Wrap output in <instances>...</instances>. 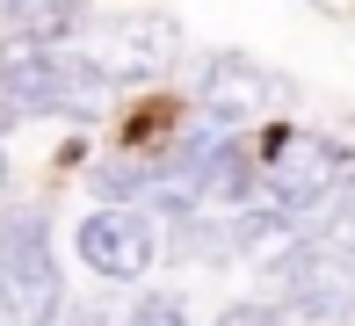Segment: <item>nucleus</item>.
<instances>
[{"label":"nucleus","instance_id":"7ed1b4c3","mask_svg":"<svg viewBox=\"0 0 355 326\" xmlns=\"http://www.w3.org/2000/svg\"><path fill=\"white\" fill-rule=\"evenodd\" d=\"M0 283H8L15 312L29 326H51L66 312V283H58V254H51V218L44 203H15L0 218Z\"/></svg>","mask_w":355,"mask_h":326},{"label":"nucleus","instance_id":"6e6552de","mask_svg":"<svg viewBox=\"0 0 355 326\" xmlns=\"http://www.w3.org/2000/svg\"><path fill=\"white\" fill-rule=\"evenodd\" d=\"M131 326H189V304L167 298V290H153V298L131 304Z\"/></svg>","mask_w":355,"mask_h":326},{"label":"nucleus","instance_id":"9b49d317","mask_svg":"<svg viewBox=\"0 0 355 326\" xmlns=\"http://www.w3.org/2000/svg\"><path fill=\"white\" fill-rule=\"evenodd\" d=\"M0 189H8V153H0Z\"/></svg>","mask_w":355,"mask_h":326},{"label":"nucleus","instance_id":"9d476101","mask_svg":"<svg viewBox=\"0 0 355 326\" xmlns=\"http://www.w3.org/2000/svg\"><path fill=\"white\" fill-rule=\"evenodd\" d=\"M29 8H37V0H0V15H29Z\"/></svg>","mask_w":355,"mask_h":326},{"label":"nucleus","instance_id":"20e7f679","mask_svg":"<svg viewBox=\"0 0 355 326\" xmlns=\"http://www.w3.org/2000/svg\"><path fill=\"white\" fill-rule=\"evenodd\" d=\"M80 51L102 65L109 80H153L182 58V29L167 15H102L80 29Z\"/></svg>","mask_w":355,"mask_h":326},{"label":"nucleus","instance_id":"f03ea898","mask_svg":"<svg viewBox=\"0 0 355 326\" xmlns=\"http://www.w3.org/2000/svg\"><path fill=\"white\" fill-rule=\"evenodd\" d=\"M109 87L116 80L80 44H22L15 37L0 51V102H15L22 117H102Z\"/></svg>","mask_w":355,"mask_h":326},{"label":"nucleus","instance_id":"1a4fd4ad","mask_svg":"<svg viewBox=\"0 0 355 326\" xmlns=\"http://www.w3.org/2000/svg\"><path fill=\"white\" fill-rule=\"evenodd\" d=\"M218 326H290L276 304H254V298H239V304H225L218 312Z\"/></svg>","mask_w":355,"mask_h":326},{"label":"nucleus","instance_id":"f257e3e1","mask_svg":"<svg viewBox=\"0 0 355 326\" xmlns=\"http://www.w3.org/2000/svg\"><path fill=\"white\" fill-rule=\"evenodd\" d=\"M261 174H268L261 203L276 210L283 225H327L334 203L355 189V160H348V145L319 138V130H268V145H261Z\"/></svg>","mask_w":355,"mask_h":326},{"label":"nucleus","instance_id":"f8f14e48","mask_svg":"<svg viewBox=\"0 0 355 326\" xmlns=\"http://www.w3.org/2000/svg\"><path fill=\"white\" fill-rule=\"evenodd\" d=\"M348 326H355V319H348Z\"/></svg>","mask_w":355,"mask_h":326},{"label":"nucleus","instance_id":"423d86ee","mask_svg":"<svg viewBox=\"0 0 355 326\" xmlns=\"http://www.w3.org/2000/svg\"><path fill=\"white\" fill-rule=\"evenodd\" d=\"M196 102H203L211 123L232 130V123L261 117L268 102H290V80H276L268 65H254V58H239V51H211L203 73H196Z\"/></svg>","mask_w":355,"mask_h":326},{"label":"nucleus","instance_id":"0eeeda50","mask_svg":"<svg viewBox=\"0 0 355 326\" xmlns=\"http://www.w3.org/2000/svg\"><path fill=\"white\" fill-rule=\"evenodd\" d=\"M182 189H196V203H225V210H261V189H268V174H261V160L239 145V130L218 145L211 160H203L196 174H189Z\"/></svg>","mask_w":355,"mask_h":326},{"label":"nucleus","instance_id":"39448f33","mask_svg":"<svg viewBox=\"0 0 355 326\" xmlns=\"http://www.w3.org/2000/svg\"><path fill=\"white\" fill-rule=\"evenodd\" d=\"M80 261H87L94 275H109V283H138L145 268L159 261V225L145 218V210H87L73 232Z\"/></svg>","mask_w":355,"mask_h":326}]
</instances>
